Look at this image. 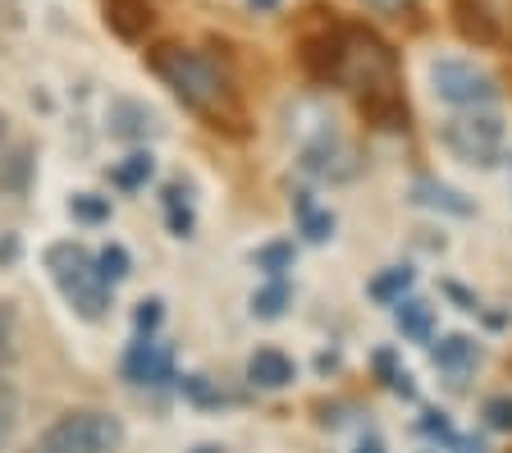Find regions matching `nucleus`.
<instances>
[{
  "mask_svg": "<svg viewBox=\"0 0 512 453\" xmlns=\"http://www.w3.org/2000/svg\"><path fill=\"white\" fill-rule=\"evenodd\" d=\"M302 60L316 78H330V83L348 87L357 97L398 87V55L371 28H357V23H339L320 42H307Z\"/></svg>",
  "mask_w": 512,
  "mask_h": 453,
  "instance_id": "1",
  "label": "nucleus"
},
{
  "mask_svg": "<svg viewBox=\"0 0 512 453\" xmlns=\"http://www.w3.org/2000/svg\"><path fill=\"white\" fill-rule=\"evenodd\" d=\"M151 69H156V78L170 87L183 106L206 119H220V110H229V101H234L229 74H224L206 51H192V46H156V51H151Z\"/></svg>",
  "mask_w": 512,
  "mask_h": 453,
  "instance_id": "2",
  "label": "nucleus"
},
{
  "mask_svg": "<svg viewBox=\"0 0 512 453\" xmlns=\"http://www.w3.org/2000/svg\"><path fill=\"white\" fill-rule=\"evenodd\" d=\"M46 270H51L55 289L64 293V302L74 307L83 321H101L110 307V284L101 280L96 270V257L78 243H55L46 248Z\"/></svg>",
  "mask_w": 512,
  "mask_h": 453,
  "instance_id": "3",
  "label": "nucleus"
},
{
  "mask_svg": "<svg viewBox=\"0 0 512 453\" xmlns=\"http://www.w3.org/2000/svg\"><path fill=\"white\" fill-rule=\"evenodd\" d=\"M119 444H124L119 417H110V412H69L28 453H115Z\"/></svg>",
  "mask_w": 512,
  "mask_h": 453,
  "instance_id": "4",
  "label": "nucleus"
},
{
  "mask_svg": "<svg viewBox=\"0 0 512 453\" xmlns=\"http://www.w3.org/2000/svg\"><path fill=\"white\" fill-rule=\"evenodd\" d=\"M430 83H435V97L448 101V106H494L499 87L485 69L467 65V60H435L430 65Z\"/></svg>",
  "mask_w": 512,
  "mask_h": 453,
  "instance_id": "5",
  "label": "nucleus"
},
{
  "mask_svg": "<svg viewBox=\"0 0 512 453\" xmlns=\"http://www.w3.org/2000/svg\"><path fill=\"white\" fill-rule=\"evenodd\" d=\"M444 147L467 165H494L503 147V124L494 115H462V119H448L439 129Z\"/></svg>",
  "mask_w": 512,
  "mask_h": 453,
  "instance_id": "6",
  "label": "nucleus"
},
{
  "mask_svg": "<svg viewBox=\"0 0 512 453\" xmlns=\"http://www.w3.org/2000/svg\"><path fill=\"white\" fill-rule=\"evenodd\" d=\"M298 165L311 174V179H330V184L357 174V156H352V147L334 133V124H320L316 138L302 142V161Z\"/></svg>",
  "mask_w": 512,
  "mask_h": 453,
  "instance_id": "7",
  "label": "nucleus"
},
{
  "mask_svg": "<svg viewBox=\"0 0 512 453\" xmlns=\"http://www.w3.org/2000/svg\"><path fill=\"white\" fill-rule=\"evenodd\" d=\"M124 376L133 380V385H165V380L174 376V357L165 344H156L151 335H142L138 344L128 348L124 357Z\"/></svg>",
  "mask_w": 512,
  "mask_h": 453,
  "instance_id": "8",
  "label": "nucleus"
},
{
  "mask_svg": "<svg viewBox=\"0 0 512 453\" xmlns=\"http://www.w3.org/2000/svg\"><path fill=\"white\" fill-rule=\"evenodd\" d=\"M448 10H453V28L467 42H476V46L499 42V14L485 0H448Z\"/></svg>",
  "mask_w": 512,
  "mask_h": 453,
  "instance_id": "9",
  "label": "nucleus"
},
{
  "mask_svg": "<svg viewBox=\"0 0 512 453\" xmlns=\"http://www.w3.org/2000/svg\"><path fill=\"white\" fill-rule=\"evenodd\" d=\"M151 19H156L151 0H106V28L124 42H142Z\"/></svg>",
  "mask_w": 512,
  "mask_h": 453,
  "instance_id": "10",
  "label": "nucleus"
},
{
  "mask_svg": "<svg viewBox=\"0 0 512 453\" xmlns=\"http://www.w3.org/2000/svg\"><path fill=\"white\" fill-rule=\"evenodd\" d=\"M362 115L366 124H375V129H407V101L398 87H389V92H371V97H362Z\"/></svg>",
  "mask_w": 512,
  "mask_h": 453,
  "instance_id": "11",
  "label": "nucleus"
},
{
  "mask_svg": "<svg viewBox=\"0 0 512 453\" xmlns=\"http://www.w3.org/2000/svg\"><path fill=\"white\" fill-rule=\"evenodd\" d=\"M247 380L261 389H284L288 380H293V362H288L279 348H256V353L247 357Z\"/></svg>",
  "mask_w": 512,
  "mask_h": 453,
  "instance_id": "12",
  "label": "nucleus"
},
{
  "mask_svg": "<svg viewBox=\"0 0 512 453\" xmlns=\"http://www.w3.org/2000/svg\"><path fill=\"white\" fill-rule=\"evenodd\" d=\"M412 202L416 206H430V211H448V216H471L476 206L458 193V188L439 184V179H416L412 184Z\"/></svg>",
  "mask_w": 512,
  "mask_h": 453,
  "instance_id": "13",
  "label": "nucleus"
},
{
  "mask_svg": "<svg viewBox=\"0 0 512 453\" xmlns=\"http://www.w3.org/2000/svg\"><path fill=\"white\" fill-rule=\"evenodd\" d=\"M430 362H435L439 371H448V376H467V371L480 362V348L471 344L467 335H448L430 348Z\"/></svg>",
  "mask_w": 512,
  "mask_h": 453,
  "instance_id": "14",
  "label": "nucleus"
},
{
  "mask_svg": "<svg viewBox=\"0 0 512 453\" xmlns=\"http://www.w3.org/2000/svg\"><path fill=\"white\" fill-rule=\"evenodd\" d=\"M394 325H398V335L416 339V344H426L430 335H435V307L421 298H403L394 307Z\"/></svg>",
  "mask_w": 512,
  "mask_h": 453,
  "instance_id": "15",
  "label": "nucleus"
},
{
  "mask_svg": "<svg viewBox=\"0 0 512 453\" xmlns=\"http://www.w3.org/2000/svg\"><path fill=\"white\" fill-rule=\"evenodd\" d=\"M110 129L119 138H147V133H156V115L147 106H138V101H115L110 106Z\"/></svg>",
  "mask_w": 512,
  "mask_h": 453,
  "instance_id": "16",
  "label": "nucleus"
},
{
  "mask_svg": "<svg viewBox=\"0 0 512 453\" xmlns=\"http://www.w3.org/2000/svg\"><path fill=\"white\" fill-rule=\"evenodd\" d=\"M151 174H156V161H151V151H133V156H124V161L110 170V184L124 188V193H138V188H147Z\"/></svg>",
  "mask_w": 512,
  "mask_h": 453,
  "instance_id": "17",
  "label": "nucleus"
},
{
  "mask_svg": "<svg viewBox=\"0 0 512 453\" xmlns=\"http://www.w3.org/2000/svg\"><path fill=\"white\" fill-rule=\"evenodd\" d=\"M298 220H302L307 243H325V238L334 234V216L330 211H320V206L311 202V193H298Z\"/></svg>",
  "mask_w": 512,
  "mask_h": 453,
  "instance_id": "18",
  "label": "nucleus"
},
{
  "mask_svg": "<svg viewBox=\"0 0 512 453\" xmlns=\"http://www.w3.org/2000/svg\"><path fill=\"white\" fill-rule=\"evenodd\" d=\"M293 302V289H288L284 280H270L266 289L252 298V312L261 316V321H275V316H284V307Z\"/></svg>",
  "mask_w": 512,
  "mask_h": 453,
  "instance_id": "19",
  "label": "nucleus"
},
{
  "mask_svg": "<svg viewBox=\"0 0 512 453\" xmlns=\"http://www.w3.org/2000/svg\"><path fill=\"white\" fill-rule=\"evenodd\" d=\"M407 289H412V270L407 266H394V270H384L380 280H371V298L375 302H403Z\"/></svg>",
  "mask_w": 512,
  "mask_h": 453,
  "instance_id": "20",
  "label": "nucleus"
},
{
  "mask_svg": "<svg viewBox=\"0 0 512 453\" xmlns=\"http://www.w3.org/2000/svg\"><path fill=\"white\" fill-rule=\"evenodd\" d=\"M96 270H101V280L115 289V284L128 280V252L119 248V243H110V248H101V257H96Z\"/></svg>",
  "mask_w": 512,
  "mask_h": 453,
  "instance_id": "21",
  "label": "nucleus"
},
{
  "mask_svg": "<svg viewBox=\"0 0 512 453\" xmlns=\"http://www.w3.org/2000/svg\"><path fill=\"white\" fill-rule=\"evenodd\" d=\"M14 426H19V394L10 380H0V449L14 440Z\"/></svg>",
  "mask_w": 512,
  "mask_h": 453,
  "instance_id": "22",
  "label": "nucleus"
},
{
  "mask_svg": "<svg viewBox=\"0 0 512 453\" xmlns=\"http://www.w3.org/2000/svg\"><path fill=\"white\" fill-rule=\"evenodd\" d=\"M69 211H74V220H83V225H101V220H110V202L96 193H78L74 202H69Z\"/></svg>",
  "mask_w": 512,
  "mask_h": 453,
  "instance_id": "23",
  "label": "nucleus"
},
{
  "mask_svg": "<svg viewBox=\"0 0 512 453\" xmlns=\"http://www.w3.org/2000/svg\"><path fill=\"white\" fill-rule=\"evenodd\" d=\"M165 211H170V229H174V234L188 238L192 234V211H188V202H183L179 188H165Z\"/></svg>",
  "mask_w": 512,
  "mask_h": 453,
  "instance_id": "24",
  "label": "nucleus"
},
{
  "mask_svg": "<svg viewBox=\"0 0 512 453\" xmlns=\"http://www.w3.org/2000/svg\"><path fill=\"white\" fill-rule=\"evenodd\" d=\"M256 266L270 270V275L279 280V275L293 266V243H270V248H261V252H256Z\"/></svg>",
  "mask_w": 512,
  "mask_h": 453,
  "instance_id": "25",
  "label": "nucleus"
},
{
  "mask_svg": "<svg viewBox=\"0 0 512 453\" xmlns=\"http://www.w3.org/2000/svg\"><path fill=\"white\" fill-rule=\"evenodd\" d=\"M183 394H188L192 403H202V408H220L224 403V394H215L206 376H183Z\"/></svg>",
  "mask_w": 512,
  "mask_h": 453,
  "instance_id": "26",
  "label": "nucleus"
},
{
  "mask_svg": "<svg viewBox=\"0 0 512 453\" xmlns=\"http://www.w3.org/2000/svg\"><path fill=\"white\" fill-rule=\"evenodd\" d=\"M485 426H490V431H512V399L508 394L485 403Z\"/></svg>",
  "mask_w": 512,
  "mask_h": 453,
  "instance_id": "27",
  "label": "nucleus"
},
{
  "mask_svg": "<svg viewBox=\"0 0 512 453\" xmlns=\"http://www.w3.org/2000/svg\"><path fill=\"white\" fill-rule=\"evenodd\" d=\"M160 316H165V302H160V298L138 302V312H133V325H138V335H151V330L160 325Z\"/></svg>",
  "mask_w": 512,
  "mask_h": 453,
  "instance_id": "28",
  "label": "nucleus"
},
{
  "mask_svg": "<svg viewBox=\"0 0 512 453\" xmlns=\"http://www.w3.org/2000/svg\"><path fill=\"white\" fill-rule=\"evenodd\" d=\"M375 362H380V371H384V376H389V389H394V394H403V399H412V394H416V389H412V376L394 367V357H389V353H380V357H375Z\"/></svg>",
  "mask_w": 512,
  "mask_h": 453,
  "instance_id": "29",
  "label": "nucleus"
},
{
  "mask_svg": "<svg viewBox=\"0 0 512 453\" xmlns=\"http://www.w3.org/2000/svg\"><path fill=\"white\" fill-rule=\"evenodd\" d=\"M14 353V316L0 307V362H10Z\"/></svg>",
  "mask_w": 512,
  "mask_h": 453,
  "instance_id": "30",
  "label": "nucleus"
},
{
  "mask_svg": "<svg viewBox=\"0 0 512 453\" xmlns=\"http://www.w3.org/2000/svg\"><path fill=\"white\" fill-rule=\"evenodd\" d=\"M366 5H371V10H380V14H398L407 0H366Z\"/></svg>",
  "mask_w": 512,
  "mask_h": 453,
  "instance_id": "31",
  "label": "nucleus"
},
{
  "mask_svg": "<svg viewBox=\"0 0 512 453\" xmlns=\"http://www.w3.org/2000/svg\"><path fill=\"white\" fill-rule=\"evenodd\" d=\"M357 453H384V444L380 440H362L357 444Z\"/></svg>",
  "mask_w": 512,
  "mask_h": 453,
  "instance_id": "32",
  "label": "nucleus"
},
{
  "mask_svg": "<svg viewBox=\"0 0 512 453\" xmlns=\"http://www.w3.org/2000/svg\"><path fill=\"white\" fill-rule=\"evenodd\" d=\"M247 5H252V10H270V5H275V0H247Z\"/></svg>",
  "mask_w": 512,
  "mask_h": 453,
  "instance_id": "33",
  "label": "nucleus"
},
{
  "mask_svg": "<svg viewBox=\"0 0 512 453\" xmlns=\"http://www.w3.org/2000/svg\"><path fill=\"white\" fill-rule=\"evenodd\" d=\"M197 453H220V449H197Z\"/></svg>",
  "mask_w": 512,
  "mask_h": 453,
  "instance_id": "34",
  "label": "nucleus"
},
{
  "mask_svg": "<svg viewBox=\"0 0 512 453\" xmlns=\"http://www.w3.org/2000/svg\"><path fill=\"white\" fill-rule=\"evenodd\" d=\"M0 133H5V119H0Z\"/></svg>",
  "mask_w": 512,
  "mask_h": 453,
  "instance_id": "35",
  "label": "nucleus"
},
{
  "mask_svg": "<svg viewBox=\"0 0 512 453\" xmlns=\"http://www.w3.org/2000/svg\"><path fill=\"white\" fill-rule=\"evenodd\" d=\"M508 161H512V156H508Z\"/></svg>",
  "mask_w": 512,
  "mask_h": 453,
  "instance_id": "36",
  "label": "nucleus"
}]
</instances>
